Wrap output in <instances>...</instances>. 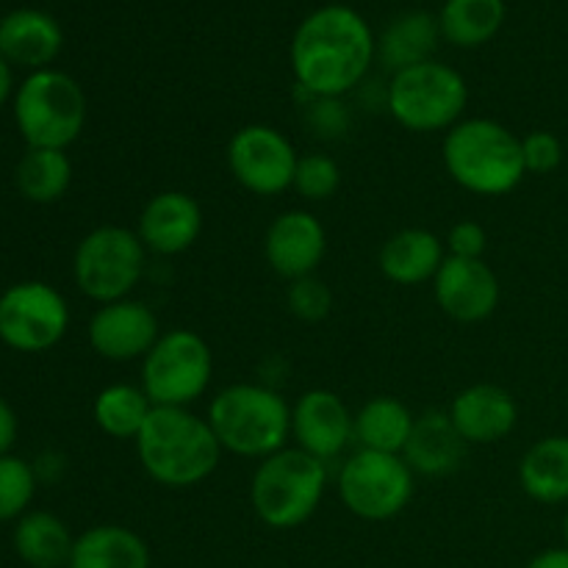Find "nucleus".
Segmentation results:
<instances>
[{
  "label": "nucleus",
  "mask_w": 568,
  "mask_h": 568,
  "mask_svg": "<svg viewBox=\"0 0 568 568\" xmlns=\"http://www.w3.org/2000/svg\"><path fill=\"white\" fill-rule=\"evenodd\" d=\"M444 166L466 192L499 197L527 175L521 139L494 120H460L444 139Z\"/></svg>",
  "instance_id": "nucleus-3"
},
{
  "label": "nucleus",
  "mask_w": 568,
  "mask_h": 568,
  "mask_svg": "<svg viewBox=\"0 0 568 568\" xmlns=\"http://www.w3.org/2000/svg\"><path fill=\"white\" fill-rule=\"evenodd\" d=\"M209 425L227 453L242 458H270L283 449L292 433V408L272 388L236 383L214 397Z\"/></svg>",
  "instance_id": "nucleus-4"
},
{
  "label": "nucleus",
  "mask_w": 568,
  "mask_h": 568,
  "mask_svg": "<svg viewBox=\"0 0 568 568\" xmlns=\"http://www.w3.org/2000/svg\"><path fill=\"white\" fill-rule=\"evenodd\" d=\"M519 483L536 503H568V436H547L532 444L519 464Z\"/></svg>",
  "instance_id": "nucleus-23"
},
{
  "label": "nucleus",
  "mask_w": 568,
  "mask_h": 568,
  "mask_svg": "<svg viewBox=\"0 0 568 568\" xmlns=\"http://www.w3.org/2000/svg\"><path fill=\"white\" fill-rule=\"evenodd\" d=\"M449 419L466 444H494L514 433L519 408L508 388L477 383L464 388L449 405Z\"/></svg>",
  "instance_id": "nucleus-18"
},
{
  "label": "nucleus",
  "mask_w": 568,
  "mask_h": 568,
  "mask_svg": "<svg viewBox=\"0 0 568 568\" xmlns=\"http://www.w3.org/2000/svg\"><path fill=\"white\" fill-rule=\"evenodd\" d=\"M142 536L120 525H100L75 538L70 568H150Z\"/></svg>",
  "instance_id": "nucleus-22"
},
{
  "label": "nucleus",
  "mask_w": 568,
  "mask_h": 568,
  "mask_svg": "<svg viewBox=\"0 0 568 568\" xmlns=\"http://www.w3.org/2000/svg\"><path fill=\"white\" fill-rule=\"evenodd\" d=\"M153 403L144 394V388L116 383V386L103 388L94 399V422L100 430L111 438H139L144 422H148Z\"/></svg>",
  "instance_id": "nucleus-29"
},
{
  "label": "nucleus",
  "mask_w": 568,
  "mask_h": 568,
  "mask_svg": "<svg viewBox=\"0 0 568 568\" xmlns=\"http://www.w3.org/2000/svg\"><path fill=\"white\" fill-rule=\"evenodd\" d=\"M292 433L303 453L331 460L355 438V416L338 394L314 388L292 408Z\"/></svg>",
  "instance_id": "nucleus-15"
},
{
  "label": "nucleus",
  "mask_w": 568,
  "mask_h": 568,
  "mask_svg": "<svg viewBox=\"0 0 568 568\" xmlns=\"http://www.w3.org/2000/svg\"><path fill=\"white\" fill-rule=\"evenodd\" d=\"M136 449L144 471L166 488H189L209 480L222 458V444L209 419H200L189 408L153 405L136 438Z\"/></svg>",
  "instance_id": "nucleus-2"
},
{
  "label": "nucleus",
  "mask_w": 568,
  "mask_h": 568,
  "mask_svg": "<svg viewBox=\"0 0 568 568\" xmlns=\"http://www.w3.org/2000/svg\"><path fill=\"white\" fill-rule=\"evenodd\" d=\"M144 250L139 233L128 227L105 225L87 233L72 258L78 288L100 305L128 300L144 272Z\"/></svg>",
  "instance_id": "nucleus-8"
},
{
  "label": "nucleus",
  "mask_w": 568,
  "mask_h": 568,
  "mask_svg": "<svg viewBox=\"0 0 568 568\" xmlns=\"http://www.w3.org/2000/svg\"><path fill=\"white\" fill-rule=\"evenodd\" d=\"M214 375L211 347L192 331L161 336L144 355L142 388L155 408H189Z\"/></svg>",
  "instance_id": "nucleus-9"
},
{
  "label": "nucleus",
  "mask_w": 568,
  "mask_h": 568,
  "mask_svg": "<svg viewBox=\"0 0 568 568\" xmlns=\"http://www.w3.org/2000/svg\"><path fill=\"white\" fill-rule=\"evenodd\" d=\"M9 94H11V67L9 61L0 55V105L9 100Z\"/></svg>",
  "instance_id": "nucleus-37"
},
{
  "label": "nucleus",
  "mask_w": 568,
  "mask_h": 568,
  "mask_svg": "<svg viewBox=\"0 0 568 568\" xmlns=\"http://www.w3.org/2000/svg\"><path fill=\"white\" fill-rule=\"evenodd\" d=\"M564 538H566V547H568V514H566V519H564Z\"/></svg>",
  "instance_id": "nucleus-38"
},
{
  "label": "nucleus",
  "mask_w": 568,
  "mask_h": 568,
  "mask_svg": "<svg viewBox=\"0 0 568 568\" xmlns=\"http://www.w3.org/2000/svg\"><path fill=\"white\" fill-rule=\"evenodd\" d=\"M75 538L64 521L48 510H31L20 516L14 527V549L20 560L31 568L70 566Z\"/></svg>",
  "instance_id": "nucleus-24"
},
{
  "label": "nucleus",
  "mask_w": 568,
  "mask_h": 568,
  "mask_svg": "<svg viewBox=\"0 0 568 568\" xmlns=\"http://www.w3.org/2000/svg\"><path fill=\"white\" fill-rule=\"evenodd\" d=\"M64 44L59 22L39 9H17L0 20V55L9 64L48 70Z\"/></svg>",
  "instance_id": "nucleus-19"
},
{
  "label": "nucleus",
  "mask_w": 568,
  "mask_h": 568,
  "mask_svg": "<svg viewBox=\"0 0 568 568\" xmlns=\"http://www.w3.org/2000/svg\"><path fill=\"white\" fill-rule=\"evenodd\" d=\"M338 183H342V172L331 155H303L297 161V172H294V189L303 194L305 200H327L336 194Z\"/></svg>",
  "instance_id": "nucleus-31"
},
{
  "label": "nucleus",
  "mask_w": 568,
  "mask_h": 568,
  "mask_svg": "<svg viewBox=\"0 0 568 568\" xmlns=\"http://www.w3.org/2000/svg\"><path fill=\"white\" fill-rule=\"evenodd\" d=\"M505 22V0H447L442 9V33L458 48H477L497 37Z\"/></svg>",
  "instance_id": "nucleus-27"
},
{
  "label": "nucleus",
  "mask_w": 568,
  "mask_h": 568,
  "mask_svg": "<svg viewBox=\"0 0 568 568\" xmlns=\"http://www.w3.org/2000/svg\"><path fill=\"white\" fill-rule=\"evenodd\" d=\"M72 164L64 150L28 148L17 164V189L31 203H55L70 189Z\"/></svg>",
  "instance_id": "nucleus-28"
},
{
  "label": "nucleus",
  "mask_w": 568,
  "mask_h": 568,
  "mask_svg": "<svg viewBox=\"0 0 568 568\" xmlns=\"http://www.w3.org/2000/svg\"><path fill=\"white\" fill-rule=\"evenodd\" d=\"M159 320L139 300H116L103 305L89 322V344L109 361L144 358L159 342Z\"/></svg>",
  "instance_id": "nucleus-14"
},
{
  "label": "nucleus",
  "mask_w": 568,
  "mask_h": 568,
  "mask_svg": "<svg viewBox=\"0 0 568 568\" xmlns=\"http://www.w3.org/2000/svg\"><path fill=\"white\" fill-rule=\"evenodd\" d=\"M375 39L358 11L347 6H325L303 20L292 42V67L297 83L308 94L336 100L369 70Z\"/></svg>",
  "instance_id": "nucleus-1"
},
{
  "label": "nucleus",
  "mask_w": 568,
  "mask_h": 568,
  "mask_svg": "<svg viewBox=\"0 0 568 568\" xmlns=\"http://www.w3.org/2000/svg\"><path fill=\"white\" fill-rule=\"evenodd\" d=\"M37 494V471L17 455H0V521L28 514Z\"/></svg>",
  "instance_id": "nucleus-30"
},
{
  "label": "nucleus",
  "mask_w": 568,
  "mask_h": 568,
  "mask_svg": "<svg viewBox=\"0 0 568 568\" xmlns=\"http://www.w3.org/2000/svg\"><path fill=\"white\" fill-rule=\"evenodd\" d=\"M14 120L28 148L64 150L81 136L87 94L67 72L37 70L17 89Z\"/></svg>",
  "instance_id": "nucleus-6"
},
{
  "label": "nucleus",
  "mask_w": 568,
  "mask_h": 568,
  "mask_svg": "<svg viewBox=\"0 0 568 568\" xmlns=\"http://www.w3.org/2000/svg\"><path fill=\"white\" fill-rule=\"evenodd\" d=\"M438 33H442V26L436 17L425 11L397 17L381 37V48H377L381 61L394 72L433 61L430 55L438 44Z\"/></svg>",
  "instance_id": "nucleus-26"
},
{
  "label": "nucleus",
  "mask_w": 568,
  "mask_h": 568,
  "mask_svg": "<svg viewBox=\"0 0 568 568\" xmlns=\"http://www.w3.org/2000/svg\"><path fill=\"white\" fill-rule=\"evenodd\" d=\"M414 425V414L399 399L375 397L355 414V442L372 453L403 455Z\"/></svg>",
  "instance_id": "nucleus-25"
},
{
  "label": "nucleus",
  "mask_w": 568,
  "mask_h": 568,
  "mask_svg": "<svg viewBox=\"0 0 568 568\" xmlns=\"http://www.w3.org/2000/svg\"><path fill=\"white\" fill-rule=\"evenodd\" d=\"M386 103L394 120L408 131H444L460 122L469 103V89L458 70L438 61H425L394 72Z\"/></svg>",
  "instance_id": "nucleus-7"
},
{
  "label": "nucleus",
  "mask_w": 568,
  "mask_h": 568,
  "mask_svg": "<svg viewBox=\"0 0 568 568\" xmlns=\"http://www.w3.org/2000/svg\"><path fill=\"white\" fill-rule=\"evenodd\" d=\"M203 231V211L186 192H161L150 197L139 216V239L159 255L186 253Z\"/></svg>",
  "instance_id": "nucleus-17"
},
{
  "label": "nucleus",
  "mask_w": 568,
  "mask_h": 568,
  "mask_svg": "<svg viewBox=\"0 0 568 568\" xmlns=\"http://www.w3.org/2000/svg\"><path fill=\"white\" fill-rule=\"evenodd\" d=\"M300 155L281 131L270 125H244L227 144L233 178L253 194H281L294 186Z\"/></svg>",
  "instance_id": "nucleus-12"
},
{
  "label": "nucleus",
  "mask_w": 568,
  "mask_h": 568,
  "mask_svg": "<svg viewBox=\"0 0 568 568\" xmlns=\"http://www.w3.org/2000/svg\"><path fill=\"white\" fill-rule=\"evenodd\" d=\"M527 568H568V547L544 549L527 564Z\"/></svg>",
  "instance_id": "nucleus-36"
},
{
  "label": "nucleus",
  "mask_w": 568,
  "mask_h": 568,
  "mask_svg": "<svg viewBox=\"0 0 568 568\" xmlns=\"http://www.w3.org/2000/svg\"><path fill=\"white\" fill-rule=\"evenodd\" d=\"M286 303H288V311H292L297 320L320 322L331 314L333 294L320 277L308 275V277H300V281H292V286H288V294H286Z\"/></svg>",
  "instance_id": "nucleus-32"
},
{
  "label": "nucleus",
  "mask_w": 568,
  "mask_h": 568,
  "mask_svg": "<svg viewBox=\"0 0 568 568\" xmlns=\"http://www.w3.org/2000/svg\"><path fill=\"white\" fill-rule=\"evenodd\" d=\"M344 508L366 521H388L408 508L414 497V469L403 455L358 449L338 475Z\"/></svg>",
  "instance_id": "nucleus-10"
},
{
  "label": "nucleus",
  "mask_w": 568,
  "mask_h": 568,
  "mask_svg": "<svg viewBox=\"0 0 568 568\" xmlns=\"http://www.w3.org/2000/svg\"><path fill=\"white\" fill-rule=\"evenodd\" d=\"M521 155H525V170L532 175H549L564 161V144L555 133L532 131L521 139Z\"/></svg>",
  "instance_id": "nucleus-33"
},
{
  "label": "nucleus",
  "mask_w": 568,
  "mask_h": 568,
  "mask_svg": "<svg viewBox=\"0 0 568 568\" xmlns=\"http://www.w3.org/2000/svg\"><path fill=\"white\" fill-rule=\"evenodd\" d=\"M488 247V233L480 222L460 220L458 225H453L447 236V250L455 258H475L480 261L486 255Z\"/></svg>",
  "instance_id": "nucleus-34"
},
{
  "label": "nucleus",
  "mask_w": 568,
  "mask_h": 568,
  "mask_svg": "<svg viewBox=\"0 0 568 568\" xmlns=\"http://www.w3.org/2000/svg\"><path fill=\"white\" fill-rule=\"evenodd\" d=\"M17 442V416L11 405L0 397V455H9Z\"/></svg>",
  "instance_id": "nucleus-35"
},
{
  "label": "nucleus",
  "mask_w": 568,
  "mask_h": 568,
  "mask_svg": "<svg viewBox=\"0 0 568 568\" xmlns=\"http://www.w3.org/2000/svg\"><path fill=\"white\" fill-rule=\"evenodd\" d=\"M466 455V442L455 430L449 414H427L416 419L414 433L403 449L405 464L427 477L449 475L460 466Z\"/></svg>",
  "instance_id": "nucleus-21"
},
{
  "label": "nucleus",
  "mask_w": 568,
  "mask_h": 568,
  "mask_svg": "<svg viewBox=\"0 0 568 568\" xmlns=\"http://www.w3.org/2000/svg\"><path fill=\"white\" fill-rule=\"evenodd\" d=\"M325 460L300 447L277 449L261 460L250 486L255 516L272 530H292L305 525L325 497Z\"/></svg>",
  "instance_id": "nucleus-5"
},
{
  "label": "nucleus",
  "mask_w": 568,
  "mask_h": 568,
  "mask_svg": "<svg viewBox=\"0 0 568 568\" xmlns=\"http://www.w3.org/2000/svg\"><path fill=\"white\" fill-rule=\"evenodd\" d=\"M327 250L322 222L308 211H286L275 216L264 239V255L272 270L286 281L314 275Z\"/></svg>",
  "instance_id": "nucleus-16"
},
{
  "label": "nucleus",
  "mask_w": 568,
  "mask_h": 568,
  "mask_svg": "<svg viewBox=\"0 0 568 568\" xmlns=\"http://www.w3.org/2000/svg\"><path fill=\"white\" fill-rule=\"evenodd\" d=\"M438 308L458 322H483L497 311L499 281L486 261L447 255L433 277Z\"/></svg>",
  "instance_id": "nucleus-13"
},
{
  "label": "nucleus",
  "mask_w": 568,
  "mask_h": 568,
  "mask_svg": "<svg viewBox=\"0 0 568 568\" xmlns=\"http://www.w3.org/2000/svg\"><path fill=\"white\" fill-rule=\"evenodd\" d=\"M67 300L42 281H26L0 294V338L17 353H44L64 338Z\"/></svg>",
  "instance_id": "nucleus-11"
},
{
  "label": "nucleus",
  "mask_w": 568,
  "mask_h": 568,
  "mask_svg": "<svg viewBox=\"0 0 568 568\" xmlns=\"http://www.w3.org/2000/svg\"><path fill=\"white\" fill-rule=\"evenodd\" d=\"M444 258L447 253L436 233L425 227H405L383 244L381 272L397 286H419L438 275Z\"/></svg>",
  "instance_id": "nucleus-20"
}]
</instances>
